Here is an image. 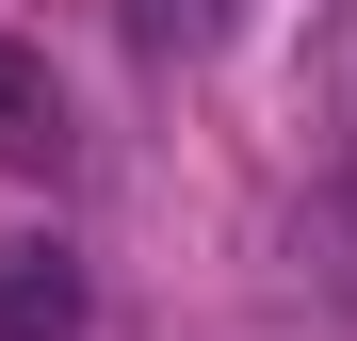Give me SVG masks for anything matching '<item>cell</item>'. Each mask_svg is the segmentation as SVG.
<instances>
[{
    "label": "cell",
    "instance_id": "obj_1",
    "mask_svg": "<svg viewBox=\"0 0 357 341\" xmlns=\"http://www.w3.org/2000/svg\"><path fill=\"white\" fill-rule=\"evenodd\" d=\"M82 244H49V227H17L0 244V341H82Z\"/></svg>",
    "mask_w": 357,
    "mask_h": 341
},
{
    "label": "cell",
    "instance_id": "obj_2",
    "mask_svg": "<svg viewBox=\"0 0 357 341\" xmlns=\"http://www.w3.org/2000/svg\"><path fill=\"white\" fill-rule=\"evenodd\" d=\"M309 162H325V211L357 227V0L325 17V66H309Z\"/></svg>",
    "mask_w": 357,
    "mask_h": 341
},
{
    "label": "cell",
    "instance_id": "obj_3",
    "mask_svg": "<svg viewBox=\"0 0 357 341\" xmlns=\"http://www.w3.org/2000/svg\"><path fill=\"white\" fill-rule=\"evenodd\" d=\"M0 162H17V179H33V162H66V82H49L33 49H0Z\"/></svg>",
    "mask_w": 357,
    "mask_h": 341
},
{
    "label": "cell",
    "instance_id": "obj_4",
    "mask_svg": "<svg viewBox=\"0 0 357 341\" xmlns=\"http://www.w3.org/2000/svg\"><path fill=\"white\" fill-rule=\"evenodd\" d=\"M227 33V0H146V49H211Z\"/></svg>",
    "mask_w": 357,
    "mask_h": 341
}]
</instances>
